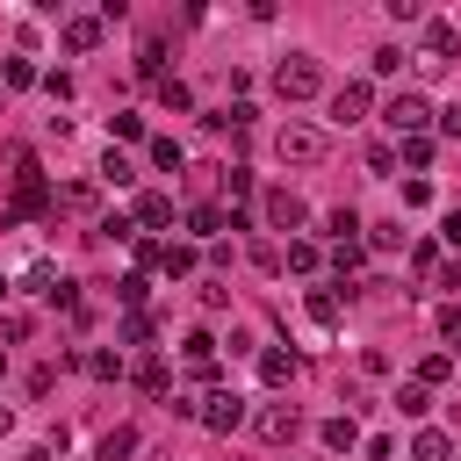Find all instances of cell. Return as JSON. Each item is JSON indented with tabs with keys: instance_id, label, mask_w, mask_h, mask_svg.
I'll return each mask as SVG.
<instances>
[{
	"instance_id": "cell-1",
	"label": "cell",
	"mask_w": 461,
	"mask_h": 461,
	"mask_svg": "<svg viewBox=\"0 0 461 461\" xmlns=\"http://www.w3.org/2000/svg\"><path fill=\"white\" fill-rule=\"evenodd\" d=\"M317 87H324L317 58H281V66H274V94H281V101H310Z\"/></svg>"
},
{
	"instance_id": "cell-2",
	"label": "cell",
	"mask_w": 461,
	"mask_h": 461,
	"mask_svg": "<svg viewBox=\"0 0 461 461\" xmlns=\"http://www.w3.org/2000/svg\"><path fill=\"white\" fill-rule=\"evenodd\" d=\"M382 123L396 130V137H426V123H433V101L426 94H411V87H403L389 108H382Z\"/></svg>"
},
{
	"instance_id": "cell-3",
	"label": "cell",
	"mask_w": 461,
	"mask_h": 461,
	"mask_svg": "<svg viewBox=\"0 0 461 461\" xmlns=\"http://www.w3.org/2000/svg\"><path fill=\"white\" fill-rule=\"evenodd\" d=\"M274 152H281L288 166H317V159H324V130H310V123H281Z\"/></svg>"
},
{
	"instance_id": "cell-4",
	"label": "cell",
	"mask_w": 461,
	"mask_h": 461,
	"mask_svg": "<svg viewBox=\"0 0 461 461\" xmlns=\"http://www.w3.org/2000/svg\"><path fill=\"white\" fill-rule=\"evenodd\" d=\"M195 418H202L209 433H230V426H238V418H246V396H238V389H209Z\"/></svg>"
},
{
	"instance_id": "cell-5",
	"label": "cell",
	"mask_w": 461,
	"mask_h": 461,
	"mask_svg": "<svg viewBox=\"0 0 461 461\" xmlns=\"http://www.w3.org/2000/svg\"><path fill=\"white\" fill-rule=\"evenodd\" d=\"M296 433H303V418L288 411V403H267V411H260V440H267V447H288Z\"/></svg>"
},
{
	"instance_id": "cell-6",
	"label": "cell",
	"mask_w": 461,
	"mask_h": 461,
	"mask_svg": "<svg viewBox=\"0 0 461 461\" xmlns=\"http://www.w3.org/2000/svg\"><path fill=\"white\" fill-rule=\"evenodd\" d=\"M454 43H461V29H454V22H426V58H418V66H426V73H440L447 58H454Z\"/></svg>"
},
{
	"instance_id": "cell-7",
	"label": "cell",
	"mask_w": 461,
	"mask_h": 461,
	"mask_svg": "<svg viewBox=\"0 0 461 461\" xmlns=\"http://www.w3.org/2000/svg\"><path fill=\"white\" fill-rule=\"evenodd\" d=\"M303 216H310V209H303V195H288V188H274V195H267V223H274V230H296Z\"/></svg>"
},
{
	"instance_id": "cell-8",
	"label": "cell",
	"mask_w": 461,
	"mask_h": 461,
	"mask_svg": "<svg viewBox=\"0 0 461 461\" xmlns=\"http://www.w3.org/2000/svg\"><path fill=\"white\" fill-rule=\"evenodd\" d=\"M181 354H188V375H195V382H209V375H216V339H209V332H188Z\"/></svg>"
},
{
	"instance_id": "cell-9",
	"label": "cell",
	"mask_w": 461,
	"mask_h": 461,
	"mask_svg": "<svg viewBox=\"0 0 461 461\" xmlns=\"http://www.w3.org/2000/svg\"><path fill=\"white\" fill-rule=\"evenodd\" d=\"M361 115H368V87H361V80H346V87L332 94V123H361Z\"/></svg>"
},
{
	"instance_id": "cell-10",
	"label": "cell",
	"mask_w": 461,
	"mask_h": 461,
	"mask_svg": "<svg viewBox=\"0 0 461 461\" xmlns=\"http://www.w3.org/2000/svg\"><path fill=\"white\" fill-rule=\"evenodd\" d=\"M303 317H310L317 332H332V324H339V296H332V288H310V296H303Z\"/></svg>"
},
{
	"instance_id": "cell-11",
	"label": "cell",
	"mask_w": 461,
	"mask_h": 461,
	"mask_svg": "<svg viewBox=\"0 0 461 461\" xmlns=\"http://www.w3.org/2000/svg\"><path fill=\"white\" fill-rule=\"evenodd\" d=\"M94 43H101V22L94 15H73L66 22V51H94Z\"/></svg>"
},
{
	"instance_id": "cell-12",
	"label": "cell",
	"mask_w": 461,
	"mask_h": 461,
	"mask_svg": "<svg viewBox=\"0 0 461 461\" xmlns=\"http://www.w3.org/2000/svg\"><path fill=\"white\" fill-rule=\"evenodd\" d=\"M324 447H332V454L361 447V426H354V418H324Z\"/></svg>"
},
{
	"instance_id": "cell-13",
	"label": "cell",
	"mask_w": 461,
	"mask_h": 461,
	"mask_svg": "<svg viewBox=\"0 0 461 461\" xmlns=\"http://www.w3.org/2000/svg\"><path fill=\"white\" fill-rule=\"evenodd\" d=\"M396 411H403V418H426V411H433L426 382H403V389H396Z\"/></svg>"
},
{
	"instance_id": "cell-14",
	"label": "cell",
	"mask_w": 461,
	"mask_h": 461,
	"mask_svg": "<svg viewBox=\"0 0 461 461\" xmlns=\"http://www.w3.org/2000/svg\"><path fill=\"white\" fill-rule=\"evenodd\" d=\"M447 454H454L447 433H418V440H411V461H447Z\"/></svg>"
},
{
	"instance_id": "cell-15",
	"label": "cell",
	"mask_w": 461,
	"mask_h": 461,
	"mask_svg": "<svg viewBox=\"0 0 461 461\" xmlns=\"http://www.w3.org/2000/svg\"><path fill=\"white\" fill-rule=\"evenodd\" d=\"M123 454H137V433H130V426H115V433L101 440V461H123Z\"/></svg>"
},
{
	"instance_id": "cell-16",
	"label": "cell",
	"mask_w": 461,
	"mask_h": 461,
	"mask_svg": "<svg viewBox=\"0 0 461 461\" xmlns=\"http://www.w3.org/2000/svg\"><path fill=\"white\" fill-rule=\"evenodd\" d=\"M296 375V354H260V382H288Z\"/></svg>"
},
{
	"instance_id": "cell-17",
	"label": "cell",
	"mask_w": 461,
	"mask_h": 461,
	"mask_svg": "<svg viewBox=\"0 0 461 461\" xmlns=\"http://www.w3.org/2000/svg\"><path fill=\"white\" fill-rule=\"evenodd\" d=\"M101 181H115V188H130V181H137V166H130L123 152H108V159H101Z\"/></svg>"
},
{
	"instance_id": "cell-18",
	"label": "cell",
	"mask_w": 461,
	"mask_h": 461,
	"mask_svg": "<svg viewBox=\"0 0 461 461\" xmlns=\"http://www.w3.org/2000/svg\"><path fill=\"white\" fill-rule=\"evenodd\" d=\"M159 101H166V108H173V115H188V108H195V94H188V87H181V80H159Z\"/></svg>"
},
{
	"instance_id": "cell-19",
	"label": "cell",
	"mask_w": 461,
	"mask_h": 461,
	"mask_svg": "<svg viewBox=\"0 0 461 461\" xmlns=\"http://www.w3.org/2000/svg\"><path fill=\"white\" fill-rule=\"evenodd\" d=\"M152 166H159V173H181V145H173V137H152Z\"/></svg>"
},
{
	"instance_id": "cell-20",
	"label": "cell",
	"mask_w": 461,
	"mask_h": 461,
	"mask_svg": "<svg viewBox=\"0 0 461 461\" xmlns=\"http://www.w3.org/2000/svg\"><path fill=\"white\" fill-rule=\"evenodd\" d=\"M137 216H145V223H152V230H159V223H166V216H173V202H166V195H137Z\"/></svg>"
},
{
	"instance_id": "cell-21",
	"label": "cell",
	"mask_w": 461,
	"mask_h": 461,
	"mask_svg": "<svg viewBox=\"0 0 461 461\" xmlns=\"http://www.w3.org/2000/svg\"><path fill=\"white\" fill-rule=\"evenodd\" d=\"M188 230H195V238H216L223 216H216V209H188Z\"/></svg>"
},
{
	"instance_id": "cell-22",
	"label": "cell",
	"mask_w": 461,
	"mask_h": 461,
	"mask_svg": "<svg viewBox=\"0 0 461 461\" xmlns=\"http://www.w3.org/2000/svg\"><path fill=\"white\" fill-rule=\"evenodd\" d=\"M354 230H361L354 209H332V238H339V246H354Z\"/></svg>"
},
{
	"instance_id": "cell-23",
	"label": "cell",
	"mask_w": 461,
	"mask_h": 461,
	"mask_svg": "<svg viewBox=\"0 0 461 461\" xmlns=\"http://www.w3.org/2000/svg\"><path fill=\"white\" fill-rule=\"evenodd\" d=\"M368 238H375V253H396V246H403V223H375Z\"/></svg>"
},
{
	"instance_id": "cell-24",
	"label": "cell",
	"mask_w": 461,
	"mask_h": 461,
	"mask_svg": "<svg viewBox=\"0 0 461 461\" xmlns=\"http://www.w3.org/2000/svg\"><path fill=\"white\" fill-rule=\"evenodd\" d=\"M223 188H230V202H246V195H253V173H246V166H230V173H223Z\"/></svg>"
},
{
	"instance_id": "cell-25",
	"label": "cell",
	"mask_w": 461,
	"mask_h": 461,
	"mask_svg": "<svg viewBox=\"0 0 461 461\" xmlns=\"http://www.w3.org/2000/svg\"><path fill=\"white\" fill-rule=\"evenodd\" d=\"M447 368H454V361H447V354H433V361H418V382L433 389V382H447Z\"/></svg>"
},
{
	"instance_id": "cell-26",
	"label": "cell",
	"mask_w": 461,
	"mask_h": 461,
	"mask_svg": "<svg viewBox=\"0 0 461 461\" xmlns=\"http://www.w3.org/2000/svg\"><path fill=\"white\" fill-rule=\"evenodd\" d=\"M288 267H296V274H317V246H288Z\"/></svg>"
},
{
	"instance_id": "cell-27",
	"label": "cell",
	"mask_w": 461,
	"mask_h": 461,
	"mask_svg": "<svg viewBox=\"0 0 461 461\" xmlns=\"http://www.w3.org/2000/svg\"><path fill=\"white\" fill-rule=\"evenodd\" d=\"M123 339H130V346H145V339H152V317H145V310H137V317H123Z\"/></svg>"
},
{
	"instance_id": "cell-28",
	"label": "cell",
	"mask_w": 461,
	"mask_h": 461,
	"mask_svg": "<svg viewBox=\"0 0 461 461\" xmlns=\"http://www.w3.org/2000/svg\"><path fill=\"white\" fill-rule=\"evenodd\" d=\"M137 389H166V361H145L137 368Z\"/></svg>"
},
{
	"instance_id": "cell-29",
	"label": "cell",
	"mask_w": 461,
	"mask_h": 461,
	"mask_svg": "<svg viewBox=\"0 0 461 461\" xmlns=\"http://www.w3.org/2000/svg\"><path fill=\"white\" fill-rule=\"evenodd\" d=\"M440 130H447V137H461V101H454V108H440Z\"/></svg>"
},
{
	"instance_id": "cell-30",
	"label": "cell",
	"mask_w": 461,
	"mask_h": 461,
	"mask_svg": "<svg viewBox=\"0 0 461 461\" xmlns=\"http://www.w3.org/2000/svg\"><path fill=\"white\" fill-rule=\"evenodd\" d=\"M440 238H447V246H461V209H454V216L440 223Z\"/></svg>"
},
{
	"instance_id": "cell-31",
	"label": "cell",
	"mask_w": 461,
	"mask_h": 461,
	"mask_svg": "<svg viewBox=\"0 0 461 461\" xmlns=\"http://www.w3.org/2000/svg\"><path fill=\"white\" fill-rule=\"evenodd\" d=\"M8 426H15V411H8V403H0V433H8Z\"/></svg>"
}]
</instances>
